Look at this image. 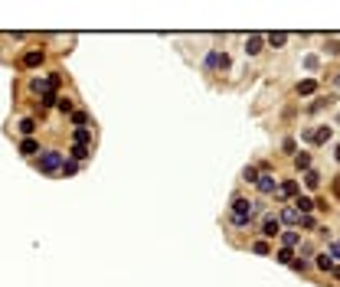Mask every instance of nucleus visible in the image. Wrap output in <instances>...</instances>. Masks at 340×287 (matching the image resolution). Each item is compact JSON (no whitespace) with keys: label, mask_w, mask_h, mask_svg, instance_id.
Wrapping results in <instances>:
<instances>
[{"label":"nucleus","mask_w":340,"mask_h":287,"mask_svg":"<svg viewBox=\"0 0 340 287\" xmlns=\"http://www.w3.org/2000/svg\"><path fill=\"white\" fill-rule=\"evenodd\" d=\"M255 206H258V202L245 199V196H236V199H232V215H229V222H232L236 229H245L249 219L255 215Z\"/></svg>","instance_id":"1"},{"label":"nucleus","mask_w":340,"mask_h":287,"mask_svg":"<svg viewBox=\"0 0 340 287\" xmlns=\"http://www.w3.org/2000/svg\"><path fill=\"white\" fill-rule=\"evenodd\" d=\"M62 157H66L62 150H43V154L36 157V170H40V173H46V176H56L59 170H62V163H66Z\"/></svg>","instance_id":"2"},{"label":"nucleus","mask_w":340,"mask_h":287,"mask_svg":"<svg viewBox=\"0 0 340 287\" xmlns=\"http://www.w3.org/2000/svg\"><path fill=\"white\" fill-rule=\"evenodd\" d=\"M203 66H206V72H222V69H229V56H226V52H219V49H213Z\"/></svg>","instance_id":"3"},{"label":"nucleus","mask_w":340,"mask_h":287,"mask_svg":"<svg viewBox=\"0 0 340 287\" xmlns=\"http://www.w3.org/2000/svg\"><path fill=\"white\" fill-rule=\"evenodd\" d=\"M43 62H46V52H43V49H26L23 56H20V66L23 69H36V66H43Z\"/></svg>","instance_id":"4"},{"label":"nucleus","mask_w":340,"mask_h":287,"mask_svg":"<svg viewBox=\"0 0 340 287\" xmlns=\"http://www.w3.org/2000/svg\"><path fill=\"white\" fill-rule=\"evenodd\" d=\"M255 186H258V193H262V196H272L275 190H278V183H275V176H272V173H258Z\"/></svg>","instance_id":"5"},{"label":"nucleus","mask_w":340,"mask_h":287,"mask_svg":"<svg viewBox=\"0 0 340 287\" xmlns=\"http://www.w3.org/2000/svg\"><path fill=\"white\" fill-rule=\"evenodd\" d=\"M262 235H265V238L281 235V222L275 219V215H265V219H262Z\"/></svg>","instance_id":"6"},{"label":"nucleus","mask_w":340,"mask_h":287,"mask_svg":"<svg viewBox=\"0 0 340 287\" xmlns=\"http://www.w3.org/2000/svg\"><path fill=\"white\" fill-rule=\"evenodd\" d=\"M16 150H20L23 157H36V154H43V150H40V140H36V137H23V140H20V147H16Z\"/></svg>","instance_id":"7"},{"label":"nucleus","mask_w":340,"mask_h":287,"mask_svg":"<svg viewBox=\"0 0 340 287\" xmlns=\"http://www.w3.org/2000/svg\"><path fill=\"white\" fill-rule=\"evenodd\" d=\"M330 128H317V131H304V140H311V144H327L330 140Z\"/></svg>","instance_id":"8"},{"label":"nucleus","mask_w":340,"mask_h":287,"mask_svg":"<svg viewBox=\"0 0 340 287\" xmlns=\"http://www.w3.org/2000/svg\"><path fill=\"white\" fill-rule=\"evenodd\" d=\"M262 46H265V36H262V33H252V36L245 39V52H249V56H258Z\"/></svg>","instance_id":"9"},{"label":"nucleus","mask_w":340,"mask_h":287,"mask_svg":"<svg viewBox=\"0 0 340 287\" xmlns=\"http://www.w3.org/2000/svg\"><path fill=\"white\" fill-rule=\"evenodd\" d=\"M69 157H72L75 163H85V160L92 157V147H82V144H72V147H69Z\"/></svg>","instance_id":"10"},{"label":"nucleus","mask_w":340,"mask_h":287,"mask_svg":"<svg viewBox=\"0 0 340 287\" xmlns=\"http://www.w3.org/2000/svg\"><path fill=\"white\" fill-rule=\"evenodd\" d=\"M72 144L92 147V128H75V131H72Z\"/></svg>","instance_id":"11"},{"label":"nucleus","mask_w":340,"mask_h":287,"mask_svg":"<svg viewBox=\"0 0 340 287\" xmlns=\"http://www.w3.org/2000/svg\"><path fill=\"white\" fill-rule=\"evenodd\" d=\"M16 128H20V134H23V137H33L40 124H36V118H23L20 124H16Z\"/></svg>","instance_id":"12"},{"label":"nucleus","mask_w":340,"mask_h":287,"mask_svg":"<svg viewBox=\"0 0 340 287\" xmlns=\"http://www.w3.org/2000/svg\"><path fill=\"white\" fill-rule=\"evenodd\" d=\"M278 196H281V199H288V196H298V183H294V179H285V183H278Z\"/></svg>","instance_id":"13"},{"label":"nucleus","mask_w":340,"mask_h":287,"mask_svg":"<svg viewBox=\"0 0 340 287\" xmlns=\"http://www.w3.org/2000/svg\"><path fill=\"white\" fill-rule=\"evenodd\" d=\"M278 222H288V225H298L301 222V212L294 209V206H288V209H281V219Z\"/></svg>","instance_id":"14"},{"label":"nucleus","mask_w":340,"mask_h":287,"mask_svg":"<svg viewBox=\"0 0 340 287\" xmlns=\"http://www.w3.org/2000/svg\"><path fill=\"white\" fill-rule=\"evenodd\" d=\"M304 186H308V190H317V186H320V173H317V170H304Z\"/></svg>","instance_id":"15"},{"label":"nucleus","mask_w":340,"mask_h":287,"mask_svg":"<svg viewBox=\"0 0 340 287\" xmlns=\"http://www.w3.org/2000/svg\"><path fill=\"white\" fill-rule=\"evenodd\" d=\"M294 209H298V212H304V215H308V212H314V209H317V206H314V199H308V196H301V199H298V202H294Z\"/></svg>","instance_id":"16"},{"label":"nucleus","mask_w":340,"mask_h":287,"mask_svg":"<svg viewBox=\"0 0 340 287\" xmlns=\"http://www.w3.org/2000/svg\"><path fill=\"white\" fill-rule=\"evenodd\" d=\"M281 241H285V248H298L301 235H298V232H281Z\"/></svg>","instance_id":"17"},{"label":"nucleus","mask_w":340,"mask_h":287,"mask_svg":"<svg viewBox=\"0 0 340 287\" xmlns=\"http://www.w3.org/2000/svg\"><path fill=\"white\" fill-rule=\"evenodd\" d=\"M334 101H337V95H320L317 101L308 108V111H320V108H327V105H334Z\"/></svg>","instance_id":"18"},{"label":"nucleus","mask_w":340,"mask_h":287,"mask_svg":"<svg viewBox=\"0 0 340 287\" xmlns=\"http://www.w3.org/2000/svg\"><path fill=\"white\" fill-rule=\"evenodd\" d=\"M317 268H320V271H334V258H330L327 251H324V255H317Z\"/></svg>","instance_id":"19"},{"label":"nucleus","mask_w":340,"mask_h":287,"mask_svg":"<svg viewBox=\"0 0 340 287\" xmlns=\"http://www.w3.org/2000/svg\"><path fill=\"white\" fill-rule=\"evenodd\" d=\"M59 173H62V176H75V173H79V163H75V160H66Z\"/></svg>","instance_id":"20"},{"label":"nucleus","mask_w":340,"mask_h":287,"mask_svg":"<svg viewBox=\"0 0 340 287\" xmlns=\"http://www.w3.org/2000/svg\"><path fill=\"white\" fill-rule=\"evenodd\" d=\"M314 88H317V82H314V78H304V82L298 85V95H311Z\"/></svg>","instance_id":"21"},{"label":"nucleus","mask_w":340,"mask_h":287,"mask_svg":"<svg viewBox=\"0 0 340 287\" xmlns=\"http://www.w3.org/2000/svg\"><path fill=\"white\" fill-rule=\"evenodd\" d=\"M40 101H43V108H52V105L59 101V95H56V92H43V95H40Z\"/></svg>","instance_id":"22"},{"label":"nucleus","mask_w":340,"mask_h":287,"mask_svg":"<svg viewBox=\"0 0 340 287\" xmlns=\"http://www.w3.org/2000/svg\"><path fill=\"white\" fill-rule=\"evenodd\" d=\"M285 43H288V36H285V33H272V36H268V46H285Z\"/></svg>","instance_id":"23"},{"label":"nucleus","mask_w":340,"mask_h":287,"mask_svg":"<svg viewBox=\"0 0 340 287\" xmlns=\"http://www.w3.org/2000/svg\"><path fill=\"white\" fill-rule=\"evenodd\" d=\"M56 105H59V111H62V114H72V111H75V105H72V98H59V101H56Z\"/></svg>","instance_id":"24"},{"label":"nucleus","mask_w":340,"mask_h":287,"mask_svg":"<svg viewBox=\"0 0 340 287\" xmlns=\"http://www.w3.org/2000/svg\"><path fill=\"white\" fill-rule=\"evenodd\" d=\"M72 124H75V128H85V124H88V111H72Z\"/></svg>","instance_id":"25"},{"label":"nucleus","mask_w":340,"mask_h":287,"mask_svg":"<svg viewBox=\"0 0 340 287\" xmlns=\"http://www.w3.org/2000/svg\"><path fill=\"white\" fill-rule=\"evenodd\" d=\"M294 167H298V170H311V154H298V157H294Z\"/></svg>","instance_id":"26"},{"label":"nucleus","mask_w":340,"mask_h":287,"mask_svg":"<svg viewBox=\"0 0 340 287\" xmlns=\"http://www.w3.org/2000/svg\"><path fill=\"white\" fill-rule=\"evenodd\" d=\"M275 261H281V264H291L294 261V255H291V248H281L278 255H275Z\"/></svg>","instance_id":"27"},{"label":"nucleus","mask_w":340,"mask_h":287,"mask_svg":"<svg viewBox=\"0 0 340 287\" xmlns=\"http://www.w3.org/2000/svg\"><path fill=\"white\" fill-rule=\"evenodd\" d=\"M242 179H245V183H255V179H258V170H255V167H245V170H242Z\"/></svg>","instance_id":"28"},{"label":"nucleus","mask_w":340,"mask_h":287,"mask_svg":"<svg viewBox=\"0 0 340 287\" xmlns=\"http://www.w3.org/2000/svg\"><path fill=\"white\" fill-rule=\"evenodd\" d=\"M252 251H255V255H272V248H268V241H255V245H252Z\"/></svg>","instance_id":"29"},{"label":"nucleus","mask_w":340,"mask_h":287,"mask_svg":"<svg viewBox=\"0 0 340 287\" xmlns=\"http://www.w3.org/2000/svg\"><path fill=\"white\" fill-rule=\"evenodd\" d=\"M327 52H330V56H340V43L337 39H327Z\"/></svg>","instance_id":"30"},{"label":"nucleus","mask_w":340,"mask_h":287,"mask_svg":"<svg viewBox=\"0 0 340 287\" xmlns=\"http://www.w3.org/2000/svg\"><path fill=\"white\" fill-rule=\"evenodd\" d=\"M281 150H285V154H294V150H298V144H294V140L288 137V140H285V144H281Z\"/></svg>","instance_id":"31"},{"label":"nucleus","mask_w":340,"mask_h":287,"mask_svg":"<svg viewBox=\"0 0 340 287\" xmlns=\"http://www.w3.org/2000/svg\"><path fill=\"white\" fill-rule=\"evenodd\" d=\"M291 268H294V271H304V268H308V261H304V258H294Z\"/></svg>","instance_id":"32"},{"label":"nucleus","mask_w":340,"mask_h":287,"mask_svg":"<svg viewBox=\"0 0 340 287\" xmlns=\"http://www.w3.org/2000/svg\"><path fill=\"white\" fill-rule=\"evenodd\" d=\"M327 255H330V258H340V241H334V245H330Z\"/></svg>","instance_id":"33"},{"label":"nucleus","mask_w":340,"mask_h":287,"mask_svg":"<svg viewBox=\"0 0 340 287\" xmlns=\"http://www.w3.org/2000/svg\"><path fill=\"white\" fill-rule=\"evenodd\" d=\"M334 196L340 199V176H334Z\"/></svg>","instance_id":"34"},{"label":"nucleus","mask_w":340,"mask_h":287,"mask_svg":"<svg viewBox=\"0 0 340 287\" xmlns=\"http://www.w3.org/2000/svg\"><path fill=\"white\" fill-rule=\"evenodd\" d=\"M330 274H334V277H337V281H340V268H334V271H330Z\"/></svg>","instance_id":"35"},{"label":"nucleus","mask_w":340,"mask_h":287,"mask_svg":"<svg viewBox=\"0 0 340 287\" xmlns=\"http://www.w3.org/2000/svg\"><path fill=\"white\" fill-rule=\"evenodd\" d=\"M334 157H337V160H340V144H337V154H334Z\"/></svg>","instance_id":"36"},{"label":"nucleus","mask_w":340,"mask_h":287,"mask_svg":"<svg viewBox=\"0 0 340 287\" xmlns=\"http://www.w3.org/2000/svg\"><path fill=\"white\" fill-rule=\"evenodd\" d=\"M337 85H340V72H337Z\"/></svg>","instance_id":"37"},{"label":"nucleus","mask_w":340,"mask_h":287,"mask_svg":"<svg viewBox=\"0 0 340 287\" xmlns=\"http://www.w3.org/2000/svg\"><path fill=\"white\" fill-rule=\"evenodd\" d=\"M337 121H340V118H337Z\"/></svg>","instance_id":"38"}]
</instances>
